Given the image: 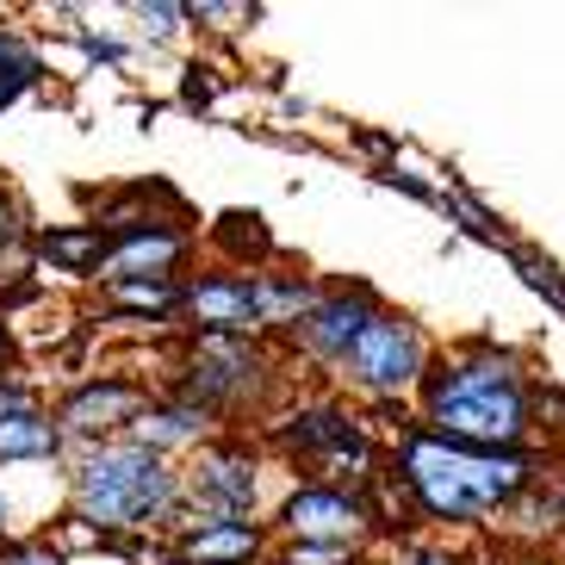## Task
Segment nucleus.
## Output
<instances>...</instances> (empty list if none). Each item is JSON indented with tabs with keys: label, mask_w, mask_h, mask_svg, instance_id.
<instances>
[{
	"label": "nucleus",
	"mask_w": 565,
	"mask_h": 565,
	"mask_svg": "<svg viewBox=\"0 0 565 565\" xmlns=\"http://www.w3.org/2000/svg\"><path fill=\"white\" fill-rule=\"evenodd\" d=\"M429 416L441 441L498 454L529 429V385L510 354H472L429 380Z\"/></svg>",
	"instance_id": "obj_1"
},
{
	"label": "nucleus",
	"mask_w": 565,
	"mask_h": 565,
	"mask_svg": "<svg viewBox=\"0 0 565 565\" xmlns=\"http://www.w3.org/2000/svg\"><path fill=\"white\" fill-rule=\"evenodd\" d=\"M404 484L429 515L472 522V515H491L498 503H510L529 484V466L515 454H479L460 441H441V435H411L404 441Z\"/></svg>",
	"instance_id": "obj_2"
},
{
	"label": "nucleus",
	"mask_w": 565,
	"mask_h": 565,
	"mask_svg": "<svg viewBox=\"0 0 565 565\" xmlns=\"http://www.w3.org/2000/svg\"><path fill=\"white\" fill-rule=\"evenodd\" d=\"M174 498H181V491H174V472H168L162 454L143 448V441L94 448L75 466V510H82L100 534L162 522V515L174 510Z\"/></svg>",
	"instance_id": "obj_3"
},
{
	"label": "nucleus",
	"mask_w": 565,
	"mask_h": 565,
	"mask_svg": "<svg viewBox=\"0 0 565 565\" xmlns=\"http://www.w3.org/2000/svg\"><path fill=\"white\" fill-rule=\"evenodd\" d=\"M349 373L366 392H404V385L423 373V342H416V330L404 317L373 311L366 330L354 335V349H349Z\"/></svg>",
	"instance_id": "obj_4"
},
{
	"label": "nucleus",
	"mask_w": 565,
	"mask_h": 565,
	"mask_svg": "<svg viewBox=\"0 0 565 565\" xmlns=\"http://www.w3.org/2000/svg\"><path fill=\"white\" fill-rule=\"evenodd\" d=\"M255 503V460L236 448H212L200 460V529H231Z\"/></svg>",
	"instance_id": "obj_5"
},
{
	"label": "nucleus",
	"mask_w": 565,
	"mask_h": 565,
	"mask_svg": "<svg viewBox=\"0 0 565 565\" xmlns=\"http://www.w3.org/2000/svg\"><path fill=\"white\" fill-rule=\"evenodd\" d=\"M255 385H262V361L243 342H231V335H205L200 354H193V392L205 404H236L249 398Z\"/></svg>",
	"instance_id": "obj_6"
},
{
	"label": "nucleus",
	"mask_w": 565,
	"mask_h": 565,
	"mask_svg": "<svg viewBox=\"0 0 565 565\" xmlns=\"http://www.w3.org/2000/svg\"><path fill=\"white\" fill-rule=\"evenodd\" d=\"M181 262V236L156 224H125L118 249H106V280L137 286V280H168V267Z\"/></svg>",
	"instance_id": "obj_7"
},
{
	"label": "nucleus",
	"mask_w": 565,
	"mask_h": 565,
	"mask_svg": "<svg viewBox=\"0 0 565 565\" xmlns=\"http://www.w3.org/2000/svg\"><path fill=\"white\" fill-rule=\"evenodd\" d=\"M186 305L212 323V335H243L249 323H262L255 280H200L193 292H186Z\"/></svg>",
	"instance_id": "obj_8"
},
{
	"label": "nucleus",
	"mask_w": 565,
	"mask_h": 565,
	"mask_svg": "<svg viewBox=\"0 0 565 565\" xmlns=\"http://www.w3.org/2000/svg\"><path fill=\"white\" fill-rule=\"evenodd\" d=\"M366 317H373L366 299H330V305H317V311L305 317L299 335H305V349L323 354V361H349L354 335L366 330Z\"/></svg>",
	"instance_id": "obj_9"
},
{
	"label": "nucleus",
	"mask_w": 565,
	"mask_h": 565,
	"mask_svg": "<svg viewBox=\"0 0 565 565\" xmlns=\"http://www.w3.org/2000/svg\"><path fill=\"white\" fill-rule=\"evenodd\" d=\"M354 522H361V503L342 498V491H299V498L286 503V529L299 534V541H349Z\"/></svg>",
	"instance_id": "obj_10"
},
{
	"label": "nucleus",
	"mask_w": 565,
	"mask_h": 565,
	"mask_svg": "<svg viewBox=\"0 0 565 565\" xmlns=\"http://www.w3.org/2000/svg\"><path fill=\"white\" fill-rule=\"evenodd\" d=\"M137 411H143V392H137V385H118V380L82 385V392L63 404V429L94 435V429H113V423H125V416H137Z\"/></svg>",
	"instance_id": "obj_11"
},
{
	"label": "nucleus",
	"mask_w": 565,
	"mask_h": 565,
	"mask_svg": "<svg viewBox=\"0 0 565 565\" xmlns=\"http://www.w3.org/2000/svg\"><path fill=\"white\" fill-rule=\"evenodd\" d=\"M286 441L305 454H335V460H361V429H354L342 411H311V416H292V429H286Z\"/></svg>",
	"instance_id": "obj_12"
},
{
	"label": "nucleus",
	"mask_w": 565,
	"mask_h": 565,
	"mask_svg": "<svg viewBox=\"0 0 565 565\" xmlns=\"http://www.w3.org/2000/svg\"><path fill=\"white\" fill-rule=\"evenodd\" d=\"M56 448H63V429H56L51 416L19 411L0 423V460H51Z\"/></svg>",
	"instance_id": "obj_13"
},
{
	"label": "nucleus",
	"mask_w": 565,
	"mask_h": 565,
	"mask_svg": "<svg viewBox=\"0 0 565 565\" xmlns=\"http://www.w3.org/2000/svg\"><path fill=\"white\" fill-rule=\"evenodd\" d=\"M186 565H243L255 559V529L231 522V529H186Z\"/></svg>",
	"instance_id": "obj_14"
},
{
	"label": "nucleus",
	"mask_w": 565,
	"mask_h": 565,
	"mask_svg": "<svg viewBox=\"0 0 565 565\" xmlns=\"http://www.w3.org/2000/svg\"><path fill=\"white\" fill-rule=\"evenodd\" d=\"M38 249H44V262L63 267V274H87V267L106 262V231L100 224H87V231H51Z\"/></svg>",
	"instance_id": "obj_15"
},
{
	"label": "nucleus",
	"mask_w": 565,
	"mask_h": 565,
	"mask_svg": "<svg viewBox=\"0 0 565 565\" xmlns=\"http://www.w3.org/2000/svg\"><path fill=\"white\" fill-rule=\"evenodd\" d=\"M200 404H174V411H150L143 416V423H137V429H143V448H174V441H193V435H200Z\"/></svg>",
	"instance_id": "obj_16"
},
{
	"label": "nucleus",
	"mask_w": 565,
	"mask_h": 565,
	"mask_svg": "<svg viewBox=\"0 0 565 565\" xmlns=\"http://www.w3.org/2000/svg\"><path fill=\"white\" fill-rule=\"evenodd\" d=\"M118 305H125V311H174V305H181V286H168V280L118 286Z\"/></svg>",
	"instance_id": "obj_17"
},
{
	"label": "nucleus",
	"mask_w": 565,
	"mask_h": 565,
	"mask_svg": "<svg viewBox=\"0 0 565 565\" xmlns=\"http://www.w3.org/2000/svg\"><path fill=\"white\" fill-rule=\"evenodd\" d=\"M349 559V547L342 541H317V547H292V565H335Z\"/></svg>",
	"instance_id": "obj_18"
},
{
	"label": "nucleus",
	"mask_w": 565,
	"mask_h": 565,
	"mask_svg": "<svg viewBox=\"0 0 565 565\" xmlns=\"http://www.w3.org/2000/svg\"><path fill=\"white\" fill-rule=\"evenodd\" d=\"M137 19L150 25V38H168L174 32V19H186V7H137Z\"/></svg>",
	"instance_id": "obj_19"
},
{
	"label": "nucleus",
	"mask_w": 565,
	"mask_h": 565,
	"mask_svg": "<svg viewBox=\"0 0 565 565\" xmlns=\"http://www.w3.org/2000/svg\"><path fill=\"white\" fill-rule=\"evenodd\" d=\"M32 82H38V68H7V75H0V106H13Z\"/></svg>",
	"instance_id": "obj_20"
},
{
	"label": "nucleus",
	"mask_w": 565,
	"mask_h": 565,
	"mask_svg": "<svg viewBox=\"0 0 565 565\" xmlns=\"http://www.w3.org/2000/svg\"><path fill=\"white\" fill-rule=\"evenodd\" d=\"M7 68H38V56H32V51H19L13 38L0 32V75H7Z\"/></svg>",
	"instance_id": "obj_21"
},
{
	"label": "nucleus",
	"mask_w": 565,
	"mask_h": 565,
	"mask_svg": "<svg viewBox=\"0 0 565 565\" xmlns=\"http://www.w3.org/2000/svg\"><path fill=\"white\" fill-rule=\"evenodd\" d=\"M0 565H63V559H56L51 547H13V553H7Z\"/></svg>",
	"instance_id": "obj_22"
},
{
	"label": "nucleus",
	"mask_w": 565,
	"mask_h": 565,
	"mask_svg": "<svg viewBox=\"0 0 565 565\" xmlns=\"http://www.w3.org/2000/svg\"><path fill=\"white\" fill-rule=\"evenodd\" d=\"M13 236H19V224H13V200L0 193V255L13 249Z\"/></svg>",
	"instance_id": "obj_23"
},
{
	"label": "nucleus",
	"mask_w": 565,
	"mask_h": 565,
	"mask_svg": "<svg viewBox=\"0 0 565 565\" xmlns=\"http://www.w3.org/2000/svg\"><path fill=\"white\" fill-rule=\"evenodd\" d=\"M0 361H7V330H0Z\"/></svg>",
	"instance_id": "obj_24"
},
{
	"label": "nucleus",
	"mask_w": 565,
	"mask_h": 565,
	"mask_svg": "<svg viewBox=\"0 0 565 565\" xmlns=\"http://www.w3.org/2000/svg\"><path fill=\"white\" fill-rule=\"evenodd\" d=\"M0 522H7V498H0Z\"/></svg>",
	"instance_id": "obj_25"
},
{
	"label": "nucleus",
	"mask_w": 565,
	"mask_h": 565,
	"mask_svg": "<svg viewBox=\"0 0 565 565\" xmlns=\"http://www.w3.org/2000/svg\"><path fill=\"white\" fill-rule=\"evenodd\" d=\"M181 565H186V559H181Z\"/></svg>",
	"instance_id": "obj_26"
}]
</instances>
